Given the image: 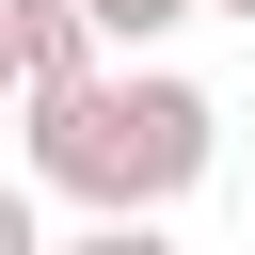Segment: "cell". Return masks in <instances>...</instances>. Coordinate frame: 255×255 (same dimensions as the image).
<instances>
[{
    "mask_svg": "<svg viewBox=\"0 0 255 255\" xmlns=\"http://www.w3.org/2000/svg\"><path fill=\"white\" fill-rule=\"evenodd\" d=\"M207 159H223V112H207V80H175V64H96L80 96L32 112V175L80 191L96 223H159Z\"/></svg>",
    "mask_w": 255,
    "mask_h": 255,
    "instance_id": "6da1fadb",
    "label": "cell"
},
{
    "mask_svg": "<svg viewBox=\"0 0 255 255\" xmlns=\"http://www.w3.org/2000/svg\"><path fill=\"white\" fill-rule=\"evenodd\" d=\"M0 48H16V112H48V96H80V80H96L80 0H0Z\"/></svg>",
    "mask_w": 255,
    "mask_h": 255,
    "instance_id": "7a4b0ae2",
    "label": "cell"
},
{
    "mask_svg": "<svg viewBox=\"0 0 255 255\" xmlns=\"http://www.w3.org/2000/svg\"><path fill=\"white\" fill-rule=\"evenodd\" d=\"M175 16H207V0H80V32H96V48H128V64H143Z\"/></svg>",
    "mask_w": 255,
    "mask_h": 255,
    "instance_id": "3957f363",
    "label": "cell"
},
{
    "mask_svg": "<svg viewBox=\"0 0 255 255\" xmlns=\"http://www.w3.org/2000/svg\"><path fill=\"white\" fill-rule=\"evenodd\" d=\"M48 255H175V223H80V239H48Z\"/></svg>",
    "mask_w": 255,
    "mask_h": 255,
    "instance_id": "277c9868",
    "label": "cell"
},
{
    "mask_svg": "<svg viewBox=\"0 0 255 255\" xmlns=\"http://www.w3.org/2000/svg\"><path fill=\"white\" fill-rule=\"evenodd\" d=\"M0 255H48V207H32V175H0Z\"/></svg>",
    "mask_w": 255,
    "mask_h": 255,
    "instance_id": "5b68a950",
    "label": "cell"
},
{
    "mask_svg": "<svg viewBox=\"0 0 255 255\" xmlns=\"http://www.w3.org/2000/svg\"><path fill=\"white\" fill-rule=\"evenodd\" d=\"M0 112H16V48H0Z\"/></svg>",
    "mask_w": 255,
    "mask_h": 255,
    "instance_id": "8992f818",
    "label": "cell"
},
{
    "mask_svg": "<svg viewBox=\"0 0 255 255\" xmlns=\"http://www.w3.org/2000/svg\"><path fill=\"white\" fill-rule=\"evenodd\" d=\"M207 16H255V0H207Z\"/></svg>",
    "mask_w": 255,
    "mask_h": 255,
    "instance_id": "52a82bcc",
    "label": "cell"
}]
</instances>
